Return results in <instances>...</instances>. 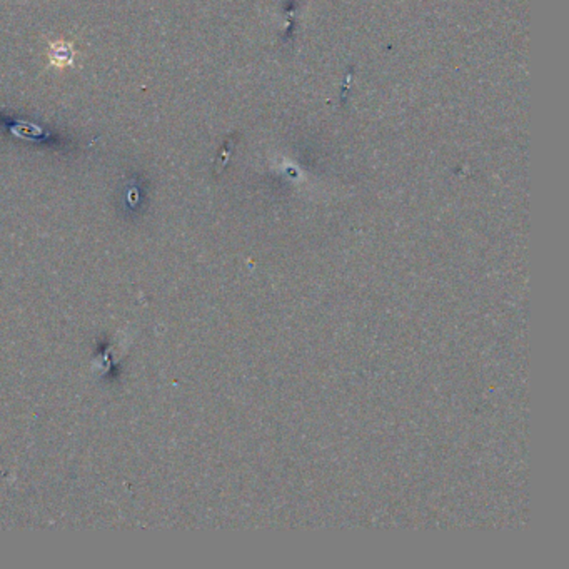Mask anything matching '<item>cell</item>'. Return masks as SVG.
Masks as SVG:
<instances>
[{
  "label": "cell",
  "mask_w": 569,
  "mask_h": 569,
  "mask_svg": "<svg viewBox=\"0 0 569 569\" xmlns=\"http://www.w3.org/2000/svg\"><path fill=\"white\" fill-rule=\"evenodd\" d=\"M47 55H48V62H51V65H54V67H59V69H65V67H72L74 65L75 51H74V46L70 42L57 41V42L48 44Z\"/></svg>",
  "instance_id": "cell-1"
}]
</instances>
